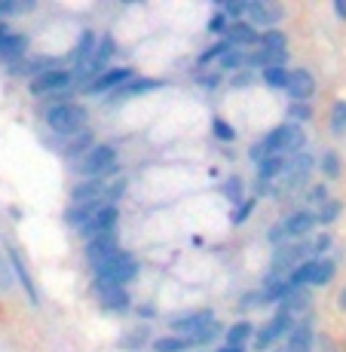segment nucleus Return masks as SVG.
<instances>
[{
  "instance_id": "nucleus-55",
  "label": "nucleus",
  "mask_w": 346,
  "mask_h": 352,
  "mask_svg": "<svg viewBox=\"0 0 346 352\" xmlns=\"http://www.w3.org/2000/svg\"><path fill=\"white\" fill-rule=\"evenodd\" d=\"M337 307H340V309H343V313H346V288L340 291V297H337Z\"/></svg>"
},
{
  "instance_id": "nucleus-41",
  "label": "nucleus",
  "mask_w": 346,
  "mask_h": 352,
  "mask_svg": "<svg viewBox=\"0 0 346 352\" xmlns=\"http://www.w3.org/2000/svg\"><path fill=\"white\" fill-rule=\"evenodd\" d=\"M212 132H215V138L227 141V144H230V141H236V129L230 126L224 117H215V120H212Z\"/></svg>"
},
{
  "instance_id": "nucleus-56",
  "label": "nucleus",
  "mask_w": 346,
  "mask_h": 352,
  "mask_svg": "<svg viewBox=\"0 0 346 352\" xmlns=\"http://www.w3.org/2000/svg\"><path fill=\"white\" fill-rule=\"evenodd\" d=\"M279 352H288V349H285V346H282V349H279Z\"/></svg>"
},
{
  "instance_id": "nucleus-38",
  "label": "nucleus",
  "mask_w": 346,
  "mask_h": 352,
  "mask_svg": "<svg viewBox=\"0 0 346 352\" xmlns=\"http://www.w3.org/2000/svg\"><path fill=\"white\" fill-rule=\"evenodd\" d=\"M221 196H227L230 202H236V206H239V202L246 199V193H242V181L236 178V175H233V178H227L221 184Z\"/></svg>"
},
{
  "instance_id": "nucleus-27",
  "label": "nucleus",
  "mask_w": 346,
  "mask_h": 352,
  "mask_svg": "<svg viewBox=\"0 0 346 352\" xmlns=\"http://www.w3.org/2000/svg\"><path fill=\"white\" fill-rule=\"evenodd\" d=\"M285 162H288V160H282V157L261 160V162H257V181H261V184H273L276 178H282V175H285Z\"/></svg>"
},
{
  "instance_id": "nucleus-52",
  "label": "nucleus",
  "mask_w": 346,
  "mask_h": 352,
  "mask_svg": "<svg viewBox=\"0 0 346 352\" xmlns=\"http://www.w3.org/2000/svg\"><path fill=\"white\" fill-rule=\"evenodd\" d=\"M334 12L340 19H346V0H334Z\"/></svg>"
},
{
  "instance_id": "nucleus-40",
  "label": "nucleus",
  "mask_w": 346,
  "mask_h": 352,
  "mask_svg": "<svg viewBox=\"0 0 346 352\" xmlns=\"http://www.w3.org/2000/svg\"><path fill=\"white\" fill-rule=\"evenodd\" d=\"M340 212H343L340 202H337V199H328V202H325V206L316 212V218H318V224H334Z\"/></svg>"
},
{
  "instance_id": "nucleus-53",
  "label": "nucleus",
  "mask_w": 346,
  "mask_h": 352,
  "mask_svg": "<svg viewBox=\"0 0 346 352\" xmlns=\"http://www.w3.org/2000/svg\"><path fill=\"white\" fill-rule=\"evenodd\" d=\"M138 313H141V316H144V319H147V316H157V309H153L151 303H144V307H138Z\"/></svg>"
},
{
  "instance_id": "nucleus-30",
  "label": "nucleus",
  "mask_w": 346,
  "mask_h": 352,
  "mask_svg": "<svg viewBox=\"0 0 346 352\" xmlns=\"http://www.w3.org/2000/svg\"><path fill=\"white\" fill-rule=\"evenodd\" d=\"M261 80L270 86V89H288L291 71L288 67H267V71H261Z\"/></svg>"
},
{
  "instance_id": "nucleus-47",
  "label": "nucleus",
  "mask_w": 346,
  "mask_h": 352,
  "mask_svg": "<svg viewBox=\"0 0 346 352\" xmlns=\"http://www.w3.org/2000/svg\"><path fill=\"white\" fill-rule=\"evenodd\" d=\"M227 28H230V19L224 16V12L218 10L212 19H208V34H221V40H224V34H227Z\"/></svg>"
},
{
  "instance_id": "nucleus-24",
  "label": "nucleus",
  "mask_w": 346,
  "mask_h": 352,
  "mask_svg": "<svg viewBox=\"0 0 346 352\" xmlns=\"http://www.w3.org/2000/svg\"><path fill=\"white\" fill-rule=\"evenodd\" d=\"M160 86H162L160 80H151V77H135V80H129L123 89L113 92V98H117V101H126V98H135V96H147V92L160 89Z\"/></svg>"
},
{
  "instance_id": "nucleus-54",
  "label": "nucleus",
  "mask_w": 346,
  "mask_h": 352,
  "mask_svg": "<svg viewBox=\"0 0 346 352\" xmlns=\"http://www.w3.org/2000/svg\"><path fill=\"white\" fill-rule=\"evenodd\" d=\"M6 37H10V25H6V22H0V43H3Z\"/></svg>"
},
{
  "instance_id": "nucleus-12",
  "label": "nucleus",
  "mask_w": 346,
  "mask_h": 352,
  "mask_svg": "<svg viewBox=\"0 0 346 352\" xmlns=\"http://www.w3.org/2000/svg\"><path fill=\"white\" fill-rule=\"evenodd\" d=\"M117 221H120V208L117 206H105L98 214L86 224L80 233H83V239L89 242L95 236H105V233H117Z\"/></svg>"
},
{
  "instance_id": "nucleus-46",
  "label": "nucleus",
  "mask_w": 346,
  "mask_h": 352,
  "mask_svg": "<svg viewBox=\"0 0 346 352\" xmlns=\"http://www.w3.org/2000/svg\"><path fill=\"white\" fill-rule=\"evenodd\" d=\"M307 202H310V206H318V208H322L325 202H328V187H325V184H313V187L307 190Z\"/></svg>"
},
{
  "instance_id": "nucleus-37",
  "label": "nucleus",
  "mask_w": 346,
  "mask_h": 352,
  "mask_svg": "<svg viewBox=\"0 0 346 352\" xmlns=\"http://www.w3.org/2000/svg\"><path fill=\"white\" fill-rule=\"evenodd\" d=\"M255 206H257V196H246V199L239 202V206L233 208V214H230V221H233L236 227H242L248 218H252V212H255Z\"/></svg>"
},
{
  "instance_id": "nucleus-45",
  "label": "nucleus",
  "mask_w": 346,
  "mask_h": 352,
  "mask_svg": "<svg viewBox=\"0 0 346 352\" xmlns=\"http://www.w3.org/2000/svg\"><path fill=\"white\" fill-rule=\"evenodd\" d=\"M328 248H331V236H328V233H322L318 239L310 242V261H318V257L328 252Z\"/></svg>"
},
{
  "instance_id": "nucleus-29",
  "label": "nucleus",
  "mask_w": 346,
  "mask_h": 352,
  "mask_svg": "<svg viewBox=\"0 0 346 352\" xmlns=\"http://www.w3.org/2000/svg\"><path fill=\"white\" fill-rule=\"evenodd\" d=\"M257 43H261V50H270V52H288V37H285L279 28L263 31Z\"/></svg>"
},
{
  "instance_id": "nucleus-31",
  "label": "nucleus",
  "mask_w": 346,
  "mask_h": 352,
  "mask_svg": "<svg viewBox=\"0 0 346 352\" xmlns=\"http://www.w3.org/2000/svg\"><path fill=\"white\" fill-rule=\"evenodd\" d=\"M318 168H322V175H325V178H331V181L343 175V162H340V157H337L334 151H325L322 153V160H318Z\"/></svg>"
},
{
  "instance_id": "nucleus-4",
  "label": "nucleus",
  "mask_w": 346,
  "mask_h": 352,
  "mask_svg": "<svg viewBox=\"0 0 346 352\" xmlns=\"http://www.w3.org/2000/svg\"><path fill=\"white\" fill-rule=\"evenodd\" d=\"M117 166V147L113 144H95L77 166V175L83 178H105L111 168Z\"/></svg>"
},
{
  "instance_id": "nucleus-9",
  "label": "nucleus",
  "mask_w": 346,
  "mask_h": 352,
  "mask_svg": "<svg viewBox=\"0 0 346 352\" xmlns=\"http://www.w3.org/2000/svg\"><path fill=\"white\" fill-rule=\"evenodd\" d=\"M212 322H215L212 309H193V313H184V316L169 319V328H172V334H178V337H193L196 331H202L206 324H212Z\"/></svg>"
},
{
  "instance_id": "nucleus-32",
  "label": "nucleus",
  "mask_w": 346,
  "mask_h": 352,
  "mask_svg": "<svg viewBox=\"0 0 346 352\" xmlns=\"http://www.w3.org/2000/svg\"><path fill=\"white\" fill-rule=\"evenodd\" d=\"M92 147H95V144H92V135H89V132H80V135H74V138L65 144V153H67V157H80V153L86 157Z\"/></svg>"
},
{
  "instance_id": "nucleus-51",
  "label": "nucleus",
  "mask_w": 346,
  "mask_h": 352,
  "mask_svg": "<svg viewBox=\"0 0 346 352\" xmlns=\"http://www.w3.org/2000/svg\"><path fill=\"white\" fill-rule=\"evenodd\" d=\"M252 83H255V74H252V71H239V74L233 77V86H236V89H242V86H252Z\"/></svg>"
},
{
  "instance_id": "nucleus-50",
  "label": "nucleus",
  "mask_w": 346,
  "mask_h": 352,
  "mask_svg": "<svg viewBox=\"0 0 346 352\" xmlns=\"http://www.w3.org/2000/svg\"><path fill=\"white\" fill-rule=\"evenodd\" d=\"M252 307H261V291H248V294L239 297V309H252Z\"/></svg>"
},
{
  "instance_id": "nucleus-23",
  "label": "nucleus",
  "mask_w": 346,
  "mask_h": 352,
  "mask_svg": "<svg viewBox=\"0 0 346 352\" xmlns=\"http://www.w3.org/2000/svg\"><path fill=\"white\" fill-rule=\"evenodd\" d=\"M255 337V324L248 319H239L236 324H230L227 334H224V346H233V349H246V343Z\"/></svg>"
},
{
  "instance_id": "nucleus-36",
  "label": "nucleus",
  "mask_w": 346,
  "mask_h": 352,
  "mask_svg": "<svg viewBox=\"0 0 346 352\" xmlns=\"http://www.w3.org/2000/svg\"><path fill=\"white\" fill-rule=\"evenodd\" d=\"M236 67H248V52L246 50H230L218 62V71H236Z\"/></svg>"
},
{
  "instance_id": "nucleus-2",
  "label": "nucleus",
  "mask_w": 346,
  "mask_h": 352,
  "mask_svg": "<svg viewBox=\"0 0 346 352\" xmlns=\"http://www.w3.org/2000/svg\"><path fill=\"white\" fill-rule=\"evenodd\" d=\"M86 120H89V113H86V107L77 104V101H56V104L46 111V126L58 135H71V138L86 132Z\"/></svg>"
},
{
  "instance_id": "nucleus-49",
  "label": "nucleus",
  "mask_w": 346,
  "mask_h": 352,
  "mask_svg": "<svg viewBox=\"0 0 346 352\" xmlns=\"http://www.w3.org/2000/svg\"><path fill=\"white\" fill-rule=\"evenodd\" d=\"M267 242H270V245H273V248H279V245H285V242H288V236H285V227H282V221H279V224H273V227L267 230Z\"/></svg>"
},
{
  "instance_id": "nucleus-39",
  "label": "nucleus",
  "mask_w": 346,
  "mask_h": 352,
  "mask_svg": "<svg viewBox=\"0 0 346 352\" xmlns=\"http://www.w3.org/2000/svg\"><path fill=\"white\" fill-rule=\"evenodd\" d=\"M147 337H151V331H147V328L132 331V334H126L123 340H120V349H129V352L141 349V346H144V343H147Z\"/></svg>"
},
{
  "instance_id": "nucleus-19",
  "label": "nucleus",
  "mask_w": 346,
  "mask_h": 352,
  "mask_svg": "<svg viewBox=\"0 0 346 352\" xmlns=\"http://www.w3.org/2000/svg\"><path fill=\"white\" fill-rule=\"evenodd\" d=\"M316 224H318V218H316V212H310V208H301V212L288 214V218L282 221L288 242H294V239H301V236H307Z\"/></svg>"
},
{
  "instance_id": "nucleus-1",
  "label": "nucleus",
  "mask_w": 346,
  "mask_h": 352,
  "mask_svg": "<svg viewBox=\"0 0 346 352\" xmlns=\"http://www.w3.org/2000/svg\"><path fill=\"white\" fill-rule=\"evenodd\" d=\"M135 276H138V261L132 257V252L120 248L117 254H111L105 263H98V267H95V288H105V285L126 288Z\"/></svg>"
},
{
  "instance_id": "nucleus-26",
  "label": "nucleus",
  "mask_w": 346,
  "mask_h": 352,
  "mask_svg": "<svg viewBox=\"0 0 346 352\" xmlns=\"http://www.w3.org/2000/svg\"><path fill=\"white\" fill-rule=\"evenodd\" d=\"M224 334H227V328H224L221 322H212L202 331H196L193 337H187V340H190V349H206V346H212V343H218Z\"/></svg>"
},
{
  "instance_id": "nucleus-17",
  "label": "nucleus",
  "mask_w": 346,
  "mask_h": 352,
  "mask_svg": "<svg viewBox=\"0 0 346 352\" xmlns=\"http://www.w3.org/2000/svg\"><path fill=\"white\" fill-rule=\"evenodd\" d=\"M310 346H313V319L303 316V319L294 322L291 334L285 337V349L288 352H310Z\"/></svg>"
},
{
  "instance_id": "nucleus-35",
  "label": "nucleus",
  "mask_w": 346,
  "mask_h": 352,
  "mask_svg": "<svg viewBox=\"0 0 346 352\" xmlns=\"http://www.w3.org/2000/svg\"><path fill=\"white\" fill-rule=\"evenodd\" d=\"M233 50V46L227 43V40H218V43H212V46H206V50L199 52V65H208V62H221L227 52Z\"/></svg>"
},
{
  "instance_id": "nucleus-10",
  "label": "nucleus",
  "mask_w": 346,
  "mask_h": 352,
  "mask_svg": "<svg viewBox=\"0 0 346 352\" xmlns=\"http://www.w3.org/2000/svg\"><path fill=\"white\" fill-rule=\"evenodd\" d=\"M285 16V6L276 0H248V22L252 25H263V28H273L279 25Z\"/></svg>"
},
{
  "instance_id": "nucleus-16",
  "label": "nucleus",
  "mask_w": 346,
  "mask_h": 352,
  "mask_svg": "<svg viewBox=\"0 0 346 352\" xmlns=\"http://www.w3.org/2000/svg\"><path fill=\"white\" fill-rule=\"evenodd\" d=\"M224 40H227L233 50H248V46H255L257 40H261V34L252 22H246V19H239V22H230L227 34H224Z\"/></svg>"
},
{
  "instance_id": "nucleus-34",
  "label": "nucleus",
  "mask_w": 346,
  "mask_h": 352,
  "mask_svg": "<svg viewBox=\"0 0 346 352\" xmlns=\"http://www.w3.org/2000/svg\"><path fill=\"white\" fill-rule=\"evenodd\" d=\"M34 0H0V22L3 16H22V12H31L34 10Z\"/></svg>"
},
{
  "instance_id": "nucleus-5",
  "label": "nucleus",
  "mask_w": 346,
  "mask_h": 352,
  "mask_svg": "<svg viewBox=\"0 0 346 352\" xmlns=\"http://www.w3.org/2000/svg\"><path fill=\"white\" fill-rule=\"evenodd\" d=\"M74 83V74L65 71V67H52V71H43L37 74V77H31V96L43 98V96H65V89Z\"/></svg>"
},
{
  "instance_id": "nucleus-44",
  "label": "nucleus",
  "mask_w": 346,
  "mask_h": 352,
  "mask_svg": "<svg viewBox=\"0 0 346 352\" xmlns=\"http://www.w3.org/2000/svg\"><path fill=\"white\" fill-rule=\"evenodd\" d=\"M12 267H10V257H6L3 252H0V291H10L12 288Z\"/></svg>"
},
{
  "instance_id": "nucleus-42",
  "label": "nucleus",
  "mask_w": 346,
  "mask_h": 352,
  "mask_svg": "<svg viewBox=\"0 0 346 352\" xmlns=\"http://www.w3.org/2000/svg\"><path fill=\"white\" fill-rule=\"evenodd\" d=\"M218 10H221L227 19H236V22H239V16H248V0H233V3H218Z\"/></svg>"
},
{
  "instance_id": "nucleus-6",
  "label": "nucleus",
  "mask_w": 346,
  "mask_h": 352,
  "mask_svg": "<svg viewBox=\"0 0 346 352\" xmlns=\"http://www.w3.org/2000/svg\"><path fill=\"white\" fill-rule=\"evenodd\" d=\"M294 316H288V313H276L273 319H270L267 324H263L261 331H255V343L252 346L257 352H267L273 343H279L282 337H288L291 334V328H294Z\"/></svg>"
},
{
  "instance_id": "nucleus-28",
  "label": "nucleus",
  "mask_w": 346,
  "mask_h": 352,
  "mask_svg": "<svg viewBox=\"0 0 346 352\" xmlns=\"http://www.w3.org/2000/svg\"><path fill=\"white\" fill-rule=\"evenodd\" d=\"M151 346H153V352H187L190 340L187 337H178V334H166V337H157Z\"/></svg>"
},
{
  "instance_id": "nucleus-3",
  "label": "nucleus",
  "mask_w": 346,
  "mask_h": 352,
  "mask_svg": "<svg viewBox=\"0 0 346 352\" xmlns=\"http://www.w3.org/2000/svg\"><path fill=\"white\" fill-rule=\"evenodd\" d=\"M263 151H267V157H282V153H303V144H307V135H303V129L297 123H282L276 129H270L267 135H263Z\"/></svg>"
},
{
  "instance_id": "nucleus-8",
  "label": "nucleus",
  "mask_w": 346,
  "mask_h": 352,
  "mask_svg": "<svg viewBox=\"0 0 346 352\" xmlns=\"http://www.w3.org/2000/svg\"><path fill=\"white\" fill-rule=\"evenodd\" d=\"M129 80H135V67H129V65H123V67H107L105 74H101L95 83H89L86 86V96H107V92H117V89H123V86L129 83Z\"/></svg>"
},
{
  "instance_id": "nucleus-11",
  "label": "nucleus",
  "mask_w": 346,
  "mask_h": 352,
  "mask_svg": "<svg viewBox=\"0 0 346 352\" xmlns=\"http://www.w3.org/2000/svg\"><path fill=\"white\" fill-rule=\"evenodd\" d=\"M6 257H10V267H12V276L19 279V285L25 288V297L37 307L40 303V291H37V285H34V279H31V270H28V263H25V257H22V252H19L16 245H10L6 248Z\"/></svg>"
},
{
  "instance_id": "nucleus-21",
  "label": "nucleus",
  "mask_w": 346,
  "mask_h": 352,
  "mask_svg": "<svg viewBox=\"0 0 346 352\" xmlns=\"http://www.w3.org/2000/svg\"><path fill=\"white\" fill-rule=\"evenodd\" d=\"M28 34H10V37L0 43V62L3 65H16L25 58V52H28Z\"/></svg>"
},
{
  "instance_id": "nucleus-13",
  "label": "nucleus",
  "mask_w": 346,
  "mask_h": 352,
  "mask_svg": "<svg viewBox=\"0 0 346 352\" xmlns=\"http://www.w3.org/2000/svg\"><path fill=\"white\" fill-rule=\"evenodd\" d=\"M95 297H98V307L105 313H126L132 307V294L120 285H105V288H95Z\"/></svg>"
},
{
  "instance_id": "nucleus-43",
  "label": "nucleus",
  "mask_w": 346,
  "mask_h": 352,
  "mask_svg": "<svg viewBox=\"0 0 346 352\" xmlns=\"http://www.w3.org/2000/svg\"><path fill=\"white\" fill-rule=\"evenodd\" d=\"M310 117H313L310 104H301V101H291V104H288V120H291V123L301 126V123H307Z\"/></svg>"
},
{
  "instance_id": "nucleus-20",
  "label": "nucleus",
  "mask_w": 346,
  "mask_h": 352,
  "mask_svg": "<svg viewBox=\"0 0 346 352\" xmlns=\"http://www.w3.org/2000/svg\"><path fill=\"white\" fill-rule=\"evenodd\" d=\"M105 206H107L105 199H98V202H86V206H71V208L65 212V224H67V227H74V230H83V227L89 224V221H92Z\"/></svg>"
},
{
  "instance_id": "nucleus-15",
  "label": "nucleus",
  "mask_w": 346,
  "mask_h": 352,
  "mask_svg": "<svg viewBox=\"0 0 346 352\" xmlns=\"http://www.w3.org/2000/svg\"><path fill=\"white\" fill-rule=\"evenodd\" d=\"M120 252V239L117 233H105V236H95V239L86 242V257H89L92 267H98V263H105L111 254Z\"/></svg>"
},
{
  "instance_id": "nucleus-22",
  "label": "nucleus",
  "mask_w": 346,
  "mask_h": 352,
  "mask_svg": "<svg viewBox=\"0 0 346 352\" xmlns=\"http://www.w3.org/2000/svg\"><path fill=\"white\" fill-rule=\"evenodd\" d=\"M310 303H313V294H310V288H291L288 297L279 303V313H288V316H301L310 309Z\"/></svg>"
},
{
  "instance_id": "nucleus-7",
  "label": "nucleus",
  "mask_w": 346,
  "mask_h": 352,
  "mask_svg": "<svg viewBox=\"0 0 346 352\" xmlns=\"http://www.w3.org/2000/svg\"><path fill=\"white\" fill-rule=\"evenodd\" d=\"M313 166L316 160L310 157V153H294V157H288L285 162V175H282V190H297V187H303L310 181V175H313Z\"/></svg>"
},
{
  "instance_id": "nucleus-25",
  "label": "nucleus",
  "mask_w": 346,
  "mask_h": 352,
  "mask_svg": "<svg viewBox=\"0 0 346 352\" xmlns=\"http://www.w3.org/2000/svg\"><path fill=\"white\" fill-rule=\"evenodd\" d=\"M95 46H98V37H95V31H83V34H80L77 46H74V52H71L74 71H77V67H83L86 62H89L92 52H95Z\"/></svg>"
},
{
  "instance_id": "nucleus-18",
  "label": "nucleus",
  "mask_w": 346,
  "mask_h": 352,
  "mask_svg": "<svg viewBox=\"0 0 346 352\" xmlns=\"http://www.w3.org/2000/svg\"><path fill=\"white\" fill-rule=\"evenodd\" d=\"M105 193H107V181L105 178H86L71 190V206L98 202V199H105Z\"/></svg>"
},
{
  "instance_id": "nucleus-48",
  "label": "nucleus",
  "mask_w": 346,
  "mask_h": 352,
  "mask_svg": "<svg viewBox=\"0 0 346 352\" xmlns=\"http://www.w3.org/2000/svg\"><path fill=\"white\" fill-rule=\"evenodd\" d=\"M123 193H126V181H123V178H117V181H113V184H107L105 202H107V206H117V199H120V196H123Z\"/></svg>"
},
{
  "instance_id": "nucleus-33",
  "label": "nucleus",
  "mask_w": 346,
  "mask_h": 352,
  "mask_svg": "<svg viewBox=\"0 0 346 352\" xmlns=\"http://www.w3.org/2000/svg\"><path fill=\"white\" fill-rule=\"evenodd\" d=\"M328 123H331V135H343L346 132V101H334L328 113Z\"/></svg>"
},
{
  "instance_id": "nucleus-14",
  "label": "nucleus",
  "mask_w": 346,
  "mask_h": 352,
  "mask_svg": "<svg viewBox=\"0 0 346 352\" xmlns=\"http://www.w3.org/2000/svg\"><path fill=\"white\" fill-rule=\"evenodd\" d=\"M288 96H291V101H301V104H307V101L316 96V77L307 67H294V71H291Z\"/></svg>"
}]
</instances>
